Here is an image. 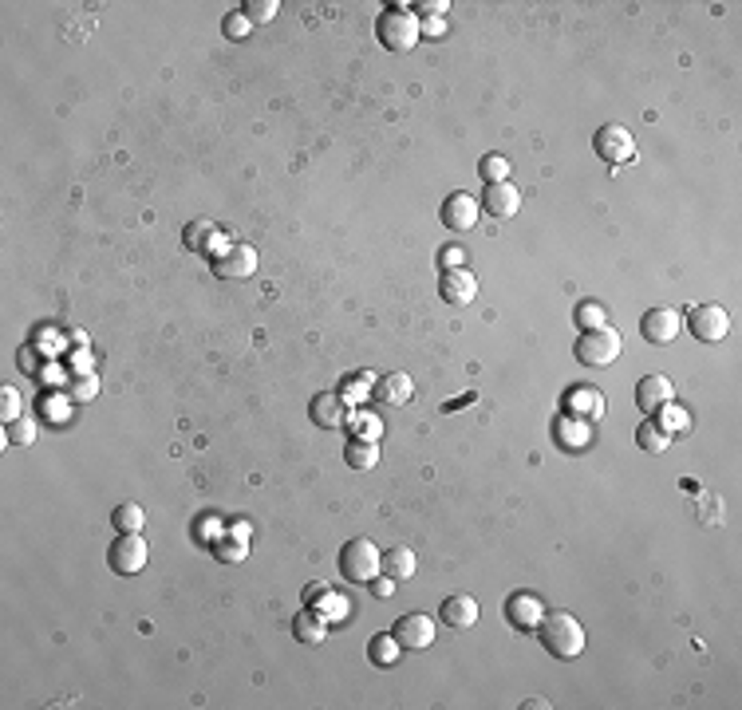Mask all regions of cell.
Instances as JSON below:
<instances>
[{
    "instance_id": "6da1fadb",
    "label": "cell",
    "mask_w": 742,
    "mask_h": 710,
    "mask_svg": "<svg viewBox=\"0 0 742 710\" xmlns=\"http://www.w3.org/2000/svg\"><path fill=\"white\" fill-rule=\"evenodd\" d=\"M537 636L553 659H576L585 651V628L569 611H553V616L545 611V620L537 624Z\"/></svg>"
},
{
    "instance_id": "7a4b0ae2",
    "label": "cell",
    "mask_w": 742,
    "mask_h": 710,
    "mask_svg": "<svg viewBox=\"0 0 742 710\" xmlns=\"http://www.w3.org/2000/svg\"><path fill=\"white\" fill-rule=\"evenodd\" d=\"M336 564H340V576L347 584H371L379 573H384V553H379L367 537H356L340 549Z\"/></svg>"
},
{
    "instance_id": "3957f363",
    "label": "cell",
    "mask_w": 742,
    "mask_h": 710,
    "mask_svg": "<svg viewBox=\"0 0 742 710\" xmlns=\"http://www.w3.org/2000/svg\"><path fill=\"white\" fill-rule=\"evenodd\" d=\"M376 36L387 52H411L419 43V16L407 13L403 5H391L387 13H379L376 20Z\"/></svg>"
},
{
    "instance_id": "277c9868",
    "label": "cell",
    "mask_w": 742,
    "mask_h": 710,
    "mask_svg": "<svg viewBox=\"0 0 742 710\" xmlns=\"http://www.w3.org/2000/svg\"><path fill=\"white\" fill-rule=\"evenodd\" d=\"M620 352H624V340H620L616 327H593V332H581V340H576V359H581L585 367H608L616 364Z\"/></svg>"
},
{
    "instance_id": "5b68a950",
    "label": "cell",
    "mask_w": 742,
    "mask_h": 710,
    "mask_svg": "<svg viewBox=\"0 0 742 710\" xmlns=\"http://www.w3.org/2000/svg\"><path fill=\"white\" fill-rule=\"evenodd\" d=\"M593 150L596 158H604L608 166H628V162H636V138H632V130L624 123H604L593 135Z\"/></svg>"
},
{
    "instance_id": "8992f818",
    "label": "cell",
    "mask_w": 742,
    "mask_h": 710,
    "mask_svg": "<svg viewBox=\"0 0 742 710\" xmlns=\"http://www.w3.org/2000/svg\"><path fill=\"white\" fill-rule=\"evenodd\" d=\"M683 324L699 344H718V340H727V332H730V316H727V308H718V304H695V308H687Z\"/></svg>"
},
{
    "instance_id": "52a82bcc",
    "label": "cell",
    "mask_w": 742,
    "mask_h": 710,
    "mask_svg": "<svg viewBox=\"0 0 742 710\" xmlns=\"http://www.w3.org/2000/svg\"><path fill=\"white\" fill-rule=\"evenodd\" d=\"M147 561H150V544L138 537V533H119L115 544L107 549V564H111V573H119V576L143 573Z\"/></svg>"
},
{
    "instance_id": "ba28073f",
    "label": "cell",
    "mask_w": 742,
    "mask_h": 710,
    "mask_svg": "<svg viewBox=\"0 0 742 710\" xmlns=\"http://www.w3.org/2000/svg\"><path fill=\"white\" fill-rule=\"evenodd\" d=\"M391 636L399 639V648L403 651H427L434 639V620L431 616H423V611H407V616H399L395 620V628H391Z\"/></svg>"
},
{
    "instance_id": "9c48e42d",
    "label": "cell",
    "mask_w": 742,
    "mask_h": 710,
    "mask_svg": "<svg viewBox=\"0 0 742 710\" xmlns=\"http://www.w3.org/2000/svg\"><path fill=\"white\" fill-rule=\"evenodd\" d=\"M478 213H482V205H478L474 194H466V190H458L451 194V198H442V225L451 229V233H466V229H474L478 225Z\"/></svg>"
},
{
    "instance_id": "30bf717a",
    "label": "cell",
    "mask_w": 742,
    "mask_h": 710,
    "mask_svg": "<svg viewBox=\"0 0 742 710\" xmlns=\"http://www.w3.org/2000/svg\"><path fill=\"white\" fill-rule=\"evenodd\" d=\"M680 332H683V316L675 308H652V312H643V320H640V336L648 344H660V347L680 340Z\"/></svg>"
},
{
    "instance_id": "8fae6325",
    "label": "cell",
    "mask_w": 742,
    "mask_h": 710,
    "mask_svg": "<svg viewBox=\"0 0 742 710\" xmlns=\"http://www.w3.org/2000/svg\"><path fill=\"white\" fill-rule=\"evenodd\" d=\"M309 419L324 431H340V426H347V399L340 391H320L309 402Z\"/></svg>"
},
{
    "instance_id": "7c38bea8",
    "label": "cell",
    "mask_w": 742,
    "mask_h": 710,
    "mask_svg": "<svg viewBox=\"0 0 742 710\" xmlns=\"http://www.w3.org/2000/svg\"><path fill=\"white\" fill-rule=\"evenodd\" d=\"M214 272L225 280H245L257 272V249L253 245H229L225 253L214 257Z\"/></svg>"
},
{
    "instance_id": "4fadbf2b",
    "label": "cell",
    "mask_w": 742,
    "mask_h": 710,
    "mask_svg": "<svg viewBox=\"0 0 742 710\" xmlns=\"http://www.w3.org/2000/svg\"><path fill=\"white\" fill-rule=\"evenodd\" d=\"M478 205H482L494 222H509V217H518V210H521V190L514 182H494V185H486V194Z\"/></svg>"
},
{
    "instance_id": "5bb4252c",
    "label": "cell",
    "mask_w": 742,
    "mask_h": 710,
    "mask_svg": "<svg viewBox=\"0 0 742 710\" xmlns=\"http://www.w3.org/2000/svg\"><path fill=\"white\" fill-rule=\"evenodd\" d=\"M561 411L573 414V419H585V422H600L604 419V411H608V402L596 387H573V391H565Z\"/></svg>"
},
{
    "instance_id": "9a60e30c",
    "label": "cell",
    "mask_w": 742,
    "mask_h": 710,
    "mask_svg": "<svg viewBox=\"0 0 742 710\" xmlns=\"http://www.w3.org/2000/svg\"><path fill=\"white\" fill-rule=\"evenodd\" d=\"M304 608H312L320 620H347V611H352V600H347V596H336L328 584H309V588H304Z\"/></svg>"
},
{
    "instance_id": "2e32d148",
    "label": "cell",
    "mask_w": 742,
    "mask_h": 710,
    "mask_svg": "<svg viewBox=\"0 0 742 710\" xmlns=\"http://www.w3.org/2000/svg\"><path fill=\"white\" fill-rule=\"evenodd\" d=\"M506 620L514 624L518 631H537V624L545 620V604H541V596H533V592H514L506 600Z\"/></svg>"
},
{
    "instance_id": "e0dca14e",
    "label": "cell",
    "mask_w": 742,
    "mask_h": 710,
    "mask_svg": "<svg viewBox=\"0 0 742 710\" xmlns=\"http://www.w3.org/2000/svg\"><path fill=\"white\" fill-rule=\"evenodd\" d=\"M675 399V387L668 375H643L636 383V407L643 414H656L660 407H668V402Z\"/></svg>"
},
{
    "instance_id": "ac0fdd59",
    "label": "cell",
    "mask_w": 742,
    "mask_h": 710,
    "mask_svg": "<svg viewBox=\"0 0 742 710\" xmlns=\"http://www.w3.org/2000/svg\"><path fill=\"white\" fill-rule=\"evenodd\" d=\"M588 439H593V422L585 419H573V414H556L553 419V442L561 446V450H585Z\"/></svg>"
},
{
    "instance_id": "d6986e66",
    "label": "cell",
    "mask_w": 742,
    "mask_h": 710,
    "mask_svg": "<svg viewBox=\"0 0 742 710\" xmlns=\"http://www.w3.org/2000/svg\"><path fill=\"white\" fill-rule=\"evenodd\" d=\"M439 292L446 304H471L478 297V280L471 269H446L439 280Z\"/></svg>"
},
{
    "instance_id": "ffe728a7",
    "label": "cell",
    "mask_w": 742,
    "mask_h": 710,
    "mask_svg": "<svg viewBox=\"0 0 742 710\" xmlns=\"http://www.w3.org/2000/svg\"><path fill=\"white\" fill-rule=\"evenodd\" d=\"M439 620L454 631H466L478 624V600L474 596H446L439 608Z\"/></svg>"
},
{
    "instance_id": "44dd1931",
    "label": "cell",
    "mask_w": 742,
    "mask_h": 710,
    "mask_svg": "<svg viewBox=\"0 0 742 710\" xmlns=\"http://www.w3.org/2000/svg\"><path fill=\"white\" fill-rule=\"evenodd\" d=\"M371 391H376V399L387 402V407H403V402L411 399V379L403 375V371H391V375H379Z\"/></svg>"
},
{
    "instance_id": "7402d4cb",
    "label": "cell",
    "mask_w": 742,
    "mask_h": 710,
    "mask_svg": "<svg viewBox=\"0 0 742 710\" xmlns=\"http://www.w3.org/2000/svg\"><path fill=\"white\" fill-rule=\"evenodd\" d=\"M414 568H419V556H414L407 544H395V549L384 553V573H387L395 584H399V581H411Z\"/></svg>"
},
{
    "instance_id": "603a6c76",
    "label": "cell",
    "mask_w": 742,
    "mask_h": 710,
    "mask_svg": "<svg viewBox=\"0 0 742 710\" xmlns=\"http://www.w3.org/2000/svg\"><path fill=\"white\" fill-rule=\"evenodd\" d=\"M292 636L300 643H324L328 639V620H320L312 608H304V611H297V620H292Z\"/></svg>"
},
{
    "instance_id": "cb8c5ba5",
    "label": "cell",
    "mask_w": 742,
    "mask_h": 710,
    "mask_svg": "<svg viewBox=\"0 0 742 710\" xmlns=\"http://www.w3.org/2000/svg\"><path fill=\"white\" fill-rule=\"evenodd\" d=\"M214 241H217V225L198 217V222L186 225V249L190 253H214Z\"/></svg>"
},
{
    "instance_id": "d4e9b609",
    "label": "cell",
    "mask_w": 742,
    "mask_h": 710,
    "mask_svg": "<svg viewBox=\"0 0 742 710\" xmlns=\"http://www.w3.org/2000/svg\"><path fill=\"white\" fill-rule=\"evenodd\" d=\"M399 639L391 636V631H384V636H371V643H367V659L376 663V667H391V663L399 659Z\"/></svg>"
},
{
    "instance_id": "484cf974",
    "label": "cell",
    "mask_w": 742,
    "mask_h": 710,
    "mask_svg": "<svg viewBox=\"0 0 742 710\" xmlns=\"http://www.w3.org/2000/svg\"><path fill=\"white\" fill-rule=\"evenodd\" d=\"M344 462L352 469H371L379 462V446L371 439H352V442H347V450H344Z\"/></svg>"
},
{
    "instance_id": "4316f807",
    "label": "cell",
    "mask_w": 742,
    "mask_h": 710,
    "mask_svg": "<svg viewBox=\"0 0 742 710\" xmlns=\"http://www.w3.org/2000/svg\"><path fill=\"white\" fill-rule=\"evenodd\" d=\"M668 442H671V434H663L660 426H656V419H648V422L636 426V446H640V450L663 454V450H668Z\"/></svg>"
},
{
    "instance_id": "83f0119b",
    "label": "cell",
    "mask_w": 742,
    "mask_h": 710,
    "mask_svg": "<svg viewBox=\"0 0 742 710\" xmlns=\"http://www.w3.org/2000/svg\"><path fill=\"white\" fill-rule=\"evenodd\" d=\"M111 521H115L119 533H138V529H143V521H147V513H143V506L127 501V506H119V509L111 513Z\"/></svg>"
},
{
    "instance_id": "f1b7e54d",
    "label": "cell",
    "mask_w": 742,
    "mask_h": 710,
    "mask_svg": "<svg viewBox=\"0 0 742 710\" xmlns=\"http://www.w3.org/2000/svg\"><path fill=\"white\" fill-rule=\"evenodd\" d=\"M347 426H352V439H371V442H379V434H384V422L376 419V414H367V411H356L352 419H347Z\"/></svg>"
},
{
    "instance_id": "f546056e",
    "label": "cell",
    "mask_w": 742,
    "mask_h": 710,
    "mask_svg": "<svg viewBox=\"0 0 742 710\" xmlns=\"http://www.w3.org/2000/svg\"><path fill=\"white\" fill-rule=\"evenodd\" d=\"M576 324H581L585 332H593V327H604V324H608L604 304H596V300H581V304H576Z\"/></svg>"
},
{
    "instance_id": "4dcf8cb0",
    "label": "cell",
    "mask_w": 742,
    "mask_h": 710,
    "mask_svg": "<svg viewBox=\"0 0 742 710\" xmlns=\"http://www.w3.org/2000/svg\"><path fill=\"white\" fill-rule=\"evenodd\" d=\"M478 174H482V182H486V185L509 182V162L501 158V155H486L482 162H478Z\"/></svg>"
},
{
    "instance_id": "1f68e13d",
    "label": "cell",
    "mask_w": 742,
    "mask_h": 710,
    "mask_svg": "<svg viewBox=\"0 0 742 710\" xmlns=\"http://www.w3.org/2000/svg\"><path fill=\"white\" fill-rule=\"evenodd\" d=\"M277 0H245L242 5V13H245V20L249 24H269L272 16H277Z\"/></svg>"
},
{
    "instance_id": "d6a6232c",
    "label": "cell",
    "mask_w": 742,
    "mask_h": 710,
    "mask_svg": "<svg viewBox=\"0 0 742 710\" xmlns=\"http://www.w3.org/2000/svg\"><path fill=\"white\" fill-rule=\"evenodd\" d=\"M214 556H217V561H225V564L245 561V556H249V544H245L242 537H222V541L214 544Z\"/></svg>"
},
{
    "instance_id": "836d02e7",
    "label": "cell",
    "mask_w": 742,
    "mask_h": 710,
    "mask_svg": "<svg viewBox=\"0 0 742 710\" xmlns=\"http://www.w3.org/2000/svg\"><path fill=\"white\" fill-rule=\"evenodd\" d=\"M656 426L663 434H675V431H687V411H680L675 402H668V407L656 411Z\"/></svg>"
},
{
    "instance_id": "e575fe53",
    "label": "cell",
    "mask_w": 742,
    "mask_h": 710,
    "mask_svg": "<svg viewBox=\"0 0 742 710\" xmlns=\"http://www.w3.org/2000/svg\"><path fill=\"white\" fill-rule=\"evenodd\" d=\"M20 414H24V399H20V391L16 387H5L0 391V422H16Z\"/></svg>"
},
{
    "instance_id": "d590c367",
    "label": "cell",
    "mask_w": 742,
    "mask_h": 710,
    "mask_svg": "<svg viewBox=\"0 0 742 710\" xmlns=\"http://www.w3.org/2000/svg\"><path fill=\"white\" fill-rule=\"evenodd\" d=\"M8 442H13V446H32V442H36V422L24 419V414H20L16 422H8Z\"/></svg>"
},
{
    "instance_id": "8d00e7d4",
    "label": "cell",
    "mask_w": 742,
    "mask_h": 710,
    "mask_svg": "<svg viewBox=\"0 0 742 710\" xmlns=\"http://www.w3.org/2000/svg\"><path fill=\"white\" fill-rule=\"evenodd\" d=\"M249 28H253V24L245 20V13H229V16L222 20V32H225L229 40H245V36H249Z\"/></svg>"
},
{
    "instance_id": "74e56055",
    "label": "cell",
    "mask_w": 742,
    "mask_h": 710,
    "mask_svg": "<svg viewBox=\"0 0 742 710\" xmlns=\"http://www.w3.org/2000/svg\"><path fill=\"white\" fill-rule=\"evenodd\" d=\"M371 592H376L379 600H387L391 592H395V581H391V576H376V581H371Z\"/></svg>"
},
{
    "instance_id": "f35d334b",
    "label": "cell",
    "mask_w": 742,
    "mask_h": 710,
    "mask_svg": "<svg viewBox=\"0 0 742 710\" xmlns=\"http://www.w3.org/2000/svg\"><path fill=\"white\" fill-rule=\"evenodd\" d=\"M414 8H419V13L431 20V16H442L446 8H451V5H446V0H427V5H414Z\"/></svg>"
},
{
    "instance_id": "ab89813d",
    "label": "cell",
    "mask_w": 742,
    "mask_h": 710,
    "mask_svg": "<svg viewBox=\"0 0 742 710\" xmlns=\"http://www.w3.org/2000/svg\"><path fill=\"white\" fill-rule=\"evenodd\" d=\"M462 260H466L462 249H446V253H442V265H446V269H466Z\"/></svg>"
},
{
    "instance_id": "60d3db41",
    "label": "cell",
    "mask_w": 742,
    "mask_h": 710,
    "mask_svg": "<svg viewBox=\"0 0 742 710\" xmlns=\"http://www.w3.org/2000/svg\"><path fill=\"white\" fill-rule=\"evenodd\" d=\"M419 32H427V36H442L446 24H442V16H431L427 24H419Z\"/></svg>"
},
{
    "instance_id": "b9f144b4",
    "label": "cell",
    "mask_w": 742,
    "mask_h": 710,
    "mask_svg": "<svg viewBox=\"0 0 742 710\" xmlns=\"http://www.w3.org/2000/svg\"><path fill=\"white\" fill-rule=\"evenodd\" d=\"M75 395H80V399H83V395H87V399H91V395H95V379H87V383H83L80 391H75Z\"/></svg>"
}]
</instances>
